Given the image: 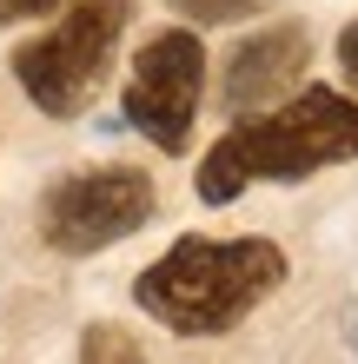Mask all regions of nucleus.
I'll return each mask as SVG.
<instances>
[{
  "label": "nucleus",
  "mask_w": 358,
  "mask_h": 364,
  "mask_svg": "<svg viewBox=\"0 0 358 364\" xmlns=\"http://www.w3.org/2000/svg\"><path fill=\"white\" fill-rule=\"evenodd\" d=\"M345 159H358V93L299 87L265 113L233 119V133L199 159V199L233 205L252 186H299Z\"/></svg>",
  "instance_id": "nucleus-1"
},
{
  "label": "nucleus",
  "mask_w": 358,
  "mask_h": 364,
  "mask_svg": "<svg viewBox=\"0 0 358 364\" xmlns=\"http://www.w3.org/2000/svg\"><path fill=\"white\" fill-rule=\"evenodd\" d=\"M279 285L285 252L272 239H179L133 278V298L179 338H226Z\"/></svg>",
  "instance_id": "nucleus-2"
},
{
  "label": "nucleus",
  "mask_w": 358,
  "mask_h": 364,
  "mask_svg": "<svg viewBox=\"0 0 358 364\" xmlns=\"http://www.w3.org/2000/svg\"><path fill=\"white\" fill-rule=\"evenodd\" d=\"M133 20V0H73L60 7V20L40 40L14 53V80L47 119L87 113V100L100 93V80L113 67V47Z\"/></svg>",
  "instance_id": "nucleus-3"
},
{
  "label": "nucleus",
  "mask_w": 358,
  "mask_h": 364,
  "mask_svg": "<svg viewBox=\"0 0 358 364\" xmlns=\"http://www.w3.org/2000/svg\"><path fill=\"white\" fill-rule=\"evenodd\" d=\"M153 205H159V192L139 166H93V173H73L47 192L40 239L53 252H67V259H87V252H107L120 239H133L153 219Z\"/></svg>",
  "instance_id": "nucleus-4"
},
{
  "label": "nucleus",
  "mask_w": 358,
  "mask_h": 364,
  "mask_svg": "<svg viewBox=\"0 0 358 364\" xmlns=\"http://www.w3.org/2000/svg\"><path fill=\"white\" fill-rule=\"evenodd\" d=\"M199 93H206V47L193 27H166L139 47L133 73H126L120 113L139 139H153L159 153H186L199 119Z\"/></svg>",
  "instance_id": "nucleus-5"
},
{
  "label": "nucleus",
  "mask_w": 358,
  "mask_h": 364,
  "mask_svg": "<svg viewBox=\"0 0 358 364\" xmlns=\"http://www.w3.org/2000/svg\"><path fill=\"white\" fill-rule=\"evenodd\" d=\"M312 60V33L299 27V20H279V27L252 33L233 47V60H226V80H219V100L226 113L246 119V113H265V106H279L292 87H299Z\"/></svg>",
  "instance_id": "nucleus-6"
},
{
  "label": "nucleus",
  "mask_w": 358,
  "mask_h": 364,
  "mask_svg": "<svg viewBox=\"0 0 358 364\" xmlns=\"http://www.w3.org/2000/svg\"><path fill=\"white\" fill-rule=\"evenodd\" d=\"M166 7H179L186 20H199V27H226V20H246V14H259L265 0H166Z\"/></svg>",
  "instance_id": "nucleus-7"
},
{
  "label": "nucleus",
  "mask_w": 358,
  "mask_h": 364,
  "mask_svg": "<svg viewBox=\"0 0 358 364\" xmlns=\"http://www.w3.org/2000/svg\"><path fill=\"white\" fill-rule=\"evenodd\" d=\"M87 358H139L133 338H120V331H87V345H80Z\"/></svg>",
  "instance_id": "nucleus-8"
},
{
  "label": "nucleus",
  "mask_w": 358,
  "mask_h": 364,
  "mask_svg": "<svg viewBox=\"0 0 358 364\" xmlns=\"http://www.w3.org/2000/svg\"><path fill=\"white\" fill-rule=\"evenodd\" d=\"M53 7H73V0H0V27H7V20H40Z\"/></svg>",
  "instance_id": "nucleus-9"
},
{
  "label": "nucleus",
  "mask_w": 358,
  "mask_h": 364,
  "mask_svg": "<svg viewBox=\"0 0 358 364\" xmlns=\"http://www.w3.org/2000/svg\"><path fill=\"white\" fill-rule=\"evenodd\" d=\"M339 73H345V87L358 93V20L339 33Z\"/></svg>",
  "instance_id": "nucleus-10"
}]
</instances>
